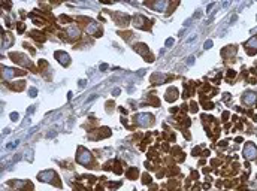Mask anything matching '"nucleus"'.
Masks as SVG:
<instances>
[{
    "mask_svg": "<svg viewBox=\"0 0 257 191\" xmlns=\"http://www.w3.org/2000/svg\"><path fill=\"white\" fill-rule=\"evenodd\" d=\"M76 161L81 164H88L91 161V154H90V151H87L85 148H79L78 149V154H76Z\"/></svg>",
    "mask_w": 257,
    "mask_h": 191,
    "instance_id": "obj_1",
    "label": "nucleus"
},
{
    "mask_svg": "<svg viewBox=\"0 0 257 191\" xmlns=\"http://www.w3.org/2000/svg\"><path fill=\"white\" fill-rule=\"evenodd\" d=\"M135 121L139 125H142V127H147L149 124L153 123V115H149V114H138L135 116Z\"/></svg>",
    "mask_w": 257,
    "mask_h": 191,
    "instance_id": "obj_2",
    "label": "nucleus"
},
{
    "mask_svg": "<svg viewBox=\"0 0 257 191\" xmlns=\"http://www.w3.org/2000/svg\"><path fill=\"white\" fill-rule=\"evenodd\" d=\"M244 155L248 158V160H254L257 157V148L254 143H247L245 148H244Z\"/></svg>",
    "mask_w": 257,
    "mask_h": 191,
    "instance_id": "obj_3",
    "label": "nucleus"
},
{
    "mask_svg": "<svg viewBox=\"0 0 257 191\" xmlns=\"http://www.w3.org/2000/svg\"><path fill=\"white\" fill-rule=\"evenodd\" d=\"M39 179L43 181V182H54L55 179H57V175L53 170H47V172L39 173Z\"/></svg>",
    "mask_w": 257,
    "mask_h": 191,
    "instance_id": "obj_4",
    "label": "nucleus"
},
{
    "mask_svg": "<svg viewBox=\"0 0 257 191\" xmlns=\"http://www.w3.org/2000/svg\"><path fill=\"white\" fill-rule=\"evenodd\" d=\"M256 100H257V94L254 91H247L242 97V102L245 103V105H251V103H254Z\"/></svg>",
    "mask_w": 257,
    "mask_h": 191,
    "instance_id": "obj_5",
    "label": "nucleus"
},
{
    "mask_svg": "<svg viewBox=\"0 0 257 191\" xmlns=\"http://www.w3.org/2000/svg\"><path fill=\"white\" fill-rule=\"evenodd\" d=\"M55 58L60 61V64H63V66H68L69 64V55L66 54V52H63V51H57L55 52Z\"/></svg>",
    "mask_w": 257,
    "mask_h": 191,
    "instance_id": "obj_6",
    "label": "nucleus"
},
{
    "mask_svg": "<svg viewBox=\"0 0 257 191\" xmlns=\"http://www.w3.org/2000/svg\"><path fill=\"white\" fill-rule=\"evenodd\" d=\"M176 96H178L176 88H169L168 90V93H166V100H168V102H174V100L176 99Z\"/></svg>",
    "mask_w": 257,
    "mask_h": 191,
    "instance_id": "obj_7",
    "label": "nucleus"
},
{
    "mask_svg": "<svg viewBox=\"0 0 257 191\" xmlns=\"http://www.w3.org/2000/svg\"><path fill=\"white\" fill-rule=\"evenodd\" d=\"M17 75V72H15L14 69H11V67H3V76L6 78V79H9V78H12V76Z\"/></svg>",
    "mask_w": 257,
    "mask_h": 191,
    "instance_id": "obj_8",
    "label": "nucleus"
},
{
    "mask_svg": "<svg viewBox=\"0 0 257 191\" xmlns=\"http://www.w3.org/2000/svg\"><path fill=\"white\" fill-rule=\"evenodd\" d=\"M133 22H135V26H136V27H144V24L147 22V20L144 18L142 15H138V17H135V20H133Z\"/></svg>",
    "mask_w": 257,
    "mask_h": 191,
    "instance_id": "obj_9",
    "label": "nucleus"
},
{
    "mask_svg": "<svg viewBox=\"0 0 257 191\" xmlns=\"http://www.w3.org/2000/svg\"><path fill=\"white\" fill-rule=\"evenodd\" d=\"M97 30H99V26L96 24L94 21H91V22H88V26H87V33L93 34V33H96Z\"/></svg>",
    "mask_w": 257,
    "mask_h": 191,
    "instance_id": "obj_10",
    "label": "nucleus"
},
{
    "mask_svg": "<svg viewBox=\"0 0 257 191\" xmlns=\"http://www.w3.org/2000/svg\"><path fill=\"white\" fill-rule=\"evenodd\" d=\"M68 33L70 34V37H75V36H78V34H79V30H78V27H76V26H70V27L68 28Z\"/></svg>",
    "mask_w": 257,
    "mask_h": 191,
    "instance_id": "obj_11",
    "label": "nucleus"
},
{
    "mask_svg": "<svg viewBox=\"0 0 257 191\" xmlns=\"http://www.w3.org/2000/svg\"><path fill=\"white\" fill-rule=\"evenodd\" d=\"M247 48H254V49H257V36L251 37L250 41L247 42Z\"/></svg>",
    "mask_w": 257,
    "mask_h": 191,
    "instance_id": "obj_12",
    "label": "nucleus"
},
{
    "mask_svg": "<svg viewBox=\"0 0 257 191\" xmlns=\"http://www.w3.org/2000/svg\"><path fill=\"white\" fill-rule=\"evenodd\" d=\"M153 7H154V9H157V11H164V9H166V2H159V3H154V5H153Z\"/></svg>",
    "mask_w": 257,
    "mask_h": 191,
    "instance_id": "obj_13",
    "label": "nucleus"
},
{
    "mask_svg": "<svg viewBox=\"0 0 257 191\" xmlns=\"http://www.w3.org/2000/svg\"><path fill=\"white\" fill-rule=\"evenodd\" d=\"M28 94H30V97H36V94H38V90L32 87V88L28 90Z\"/></svg>",
    "mask_w": 257,
    "mask_h": 191,
    "instance_id": "obj_14",
    "label": "nucleus"
},
{
    "mask_svg": "<svg viewBox=\"0 0 257 191\" xmlns=\"http://www.w3.org/2000/svg\"><path fill=\"white\" fill-rule=\"evenodd\" d=\"M11 120H12V121H18V120H20V115H18L17 112H12V114H11Z\"/></svg>",
    "mask_w": 257,
    "mask_h": 191,
    "instance_id": "obj_15",
    "label": "nucleus"
},
{
    "mask_svg": "<svg viewBox=\"0 0 257 191\" xmlns=\"http://www.w3.org/2000/svg\"><path fill=\"white\" fill-rule=\"evenodd\" d=\"M203 47H205V49H209V48L212 47V41H206V42H205V45H203Z\"/></svg>",
    "mask_w": 257,
    "mask_h": 191,
    "instance_id": "obj_16",
    "label": "nucleus"
},
{
    "mask_svg": "<svg viewBox=\"0 0 257 191\" xmlns=\"http://www.w3.org/2000/svg\"><path fill=\"white\" fill-rule=\"evenodd\" d=\"M172 45H174V39H168V41H166V47L169 48V47H172Z\"/></svg>",
    "mask_w": 257,
    "mask_h": 191,
    "instance_id": "obj_17",
    "label": "nucleus"
},
{
    "mask_svg": "<svg viewBox=\"0 0 257 191\" xmlns=\"http://www.w3.org/2000/svg\"><path fill=\"white\" fill-rule=\"evenodd\" d=\"M118 94H120V88L112 90V96H118Z\"/></svg>",
    "mask_w": 257,
    "mask_h": 191,
    "instance_id": "obj_18",
    "label": "nucleus"
},
{
    "mask_svg": "<svg viewBox=\"0 0 257 191\" xmlns=\"http://www.w3.org/2000/svg\"><path fill=\"white\" fill-rule=\"evenodd\" d=\"M187 63H189V66H191V64L194 63V57H190V58H189V61H187Z\"/></svg>",
    "mask_w": 257,
    "mask_h": 191,
    "instance_id": "obj_19",
    "label": "nucleus"
},
{
    "mask_svg": "<svg viewBox=\"0 0 257 191\" xmlns=\"http://www.w3.org/2000/svg\"><path fill=\"white\" fill-rule=\"evenodd\" d=\"M85 84H87L85 81H79V87H81V88H82V87H85Z\"/></svg>",
    "mask_w": 257,
    "mask_h": 191,
    "instance_id": "obj_20",
    "label": "nucleus"
},
{
    "mask_svg": "<svg viewBox=\"0 0 257 191\" xmlns=\"http://www.w3.org/2000/svg\"><path fill=\"white\" fill-rule=\"evenodd\" d=\"M106 67H108L106 64H102V66H100V70H106Z\"/></svg>",
    "mask_w": 257,
    "mask_h": 191,
    "instance_id": "obj_21",
    "label": "nucleus"
},
{
    "mask_svg": "<svg viewBox=\"0 0 257 191\" xmlns=\"http://www.w3.org/2000/svg\"><path fill=\"white\" fill-rule=\"evenodd\" d=\"M33 110H34V106H32V108H30V109L27 110V114H32V112H33Z\"/></svg>",
    "mask_w": 257,
    "mask_h": 191,
    "instance_id": "obj_22",
    "label": "nucleus"
}]
</instances>
